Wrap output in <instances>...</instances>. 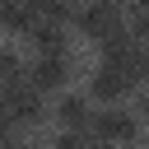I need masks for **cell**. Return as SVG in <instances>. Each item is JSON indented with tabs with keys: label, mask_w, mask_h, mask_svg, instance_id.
Returning a JSON list of instances; mask_svg holds the SVG:
<instances>
[{
	"label": "cell",
	"mask_w": 149,
	"mask_h": 149,
	"mask_svg": "<svg viewBox=\"0 0 149 149\" xmlns=\"http://www.w3.org/2000/svg\"><path fill=\"white\" fill-rule=\"evenodd\" d=\"M70 23H74L88 42H98L102 56H112V51H121V47L130 42V37H126V14H121V5H112V0H84Z\"/></svg>",
	"instance_id": "obj_1"
},
{
	"label": "cell",
	"mask_w": 149,
	"mask_h": 149,
	"mask_svg": "<svg viewBox=\"0 0 149 149\" xmlns=\"http://www.w3.org/2000/svg\"><path fill=\"white\" fill-rule=\"evenodd\" d=\"M140 130H144V121L135 112H126L121 102L93 112V121H88V140L98 149H130V144H140Z\"/></svg>",
	"instance_id": "obj_2"
},
{
	"label": "cell",
	"mask_w": 149,
	"mask_h": 149,
	"mask_svg": "<svg viewBox=\"0 0 149 149\" xmlns=\"http://www.w3.org/2000/svg\"><path fill=\"white\" fill-rule=\"evenodd\" d=\"M70 74H74V51H56V56H33L23 70V84L47 98V93H65Z\"/></svg>",
	"instance_id": "obj_3"
},
{
	"label": "cell",
	"mask_w": 149,
	"mask_h": 149,
	"mask_svg": "<svg viewBox=\"0 0 149 149\" xmlns=\"http://www.w3.org/2000/svg\"><path fill=\"white\" fill-rule=\"evenodd\" d=\"M0 107H5V116L14 121V130H33V126H42V116H47V98H42L37 88H28L23 79L9 84V88H0Z\"/></svg>",
	"instance_id": "obj_4"
},
{
	"label": "cell",
	"mask_w": 149,
	"mask_h": 149,
	"mask_svg": "<svg viewBox=\"0 0 149 149\" xmlns=\"http://www.w3.org/2000/svg\"><path fill=\"white\" fill-rule=\"evenodd\" d=\"M51 116L61 121V130H74V135H88V121H93V102L84 98V93H61L56 98V107H51Z\"/></svg>",
	"instance_id": "obj_5"
},
{
	"label": "cell",
	"mask_w": 149,
	"mask_h": 149,
	"mask_svg": "<svg viewBox=\"0 0 149 149\" xmlns=\"http://www.w3.org/2000/svg\"><path fill=\"white\" fill-rule=\"evenodd\" d=\"M28 47H33V56H56V51H74L70 47V33L61 28V23H33L28 33Z\"/></svg>",
	"instance_id": "obj_6"
},
{
	"label": "cell",
	"mask_w": 149,
	"mask_h": 149,
	"mask_svg": "<svg viewBox=\"0 0 149 149\" xmlns=\"http://www.w3.org/2000/svg\"><path fill=\"white\" fill-rule=\"evenodd\" d=\"M33 23H37V19H33V5H28V0H0V28H5V33H19V37H23Z\"/></svg>",
	"instance_id": "obj_7"
},
{
	"label": "cell",
	"mask_w": 149,
	"mask_h": 149,
	"mask_svg": "<svg viewBox=\"0 0 149 149\" xmlns=\"http://www.w3.org/2000/svg\"><path fill=\"white\" fill-rule=\"evenodd\" d=\"M28 5H33V19H37V23H61V28H65V23L74 19V9H79L74 0H28Z\"/></svg>",
	"instance_id": "obj_8"
},
{
	"label": "cell",
	"mask_w": 149,
	"mask_h": 149,
	"mask_svg": "<svg viewBox=\"0 0 149 149\" xmlns=\"http://www.w3.org/2000/svg\"><path fill=\"white\" fill-rule=\"evenodd\" d=\"M23 70H28V61H23L14 47H0V88L19 84V79H23Z\"/></svg>",
	"instance_id": "obj_9"
},
{
	"label": "cell",
	"mask_w": 149,
	"mask_h": 149,
	"mask_svg": "<svg viewBox=\"0 0 149 149\" xmlns=\"http://www.w3.org/2000/svg\"><path fill=\"white\" fill-rule=\"evenodd\" d=\"M126 37L140 42V47H149V5L144 9H126Z\"/></svg>",
	"instance_id": "obj_10"
},
{
	"label": "cell",
	"mask_w": 149,
	"mask_h": 149,
	"mask_svg": "<svg viewBox=\"0 0 149 149\" xmlns=\"http://www.w3.org/2000/svg\"><path fill=\"white\" fill-rule=\"evenodd\" d=\"M47 149H98V144H93L88 135H74V130H61V135H56V140H51Z\"/></svg>",
	"instance_id": "obj_11"
},
{
	"label": "cell",
	"mask_w": 149,
	"mask_h": 149,
	"mask_svg": "<svg viewBox=\"0 0 149 149\" xmlns=\"http://www.w3.org/2000/svg\"><path fill=\"white\" fill-rule=\"evenodd\" d=\"M9 144H19V130H14V121H9L5 107H0V149H9Z\"/></svg>",
	"instance_id": "obj_12"
},
{
	"label": "cell",
	"mask_w": 149,
	"mask_h": 149,
	"mask_svg": "<svg viewBox=\"0 0 149 149\" xmlns=\"http://www.w3.org/2000/svg\"><path fill=\"white\" fill-rule=\"evenodd\" d=\"M140 121H149V79H144V88H140V112H135Z\"/></svg>",
	"instance_id": "obj_13"
},
{
	"label": "cell",
	"mask_w": 149,
	"mask_h": 149,
	"mask_svg": "<svg viewBox=\"0 0 149 149\" xmlns=\"http://www.w3.org/2000/svg\"><path fill=\"white\" fill-rule=\"evenodd\" d=\"M112 5H121V14H126V9H144L149 0H112Z\"/></svg>",
	"instance_id": "obj_14"
},
{
	"label": "cell",
	"mask_w": 149,
	"mask_h": 149,
	"mask_svg": "<svg viewBox=\"0 0 149 149\" xmlns=\"http://www.w3.org/2000/svg\"><path fill=\"white\" fill-rule=\"evenodd\" d=\"M9 149H37V144H28V140H19V144H9Z\"/></svg>",
	"instance_id": "obj_15"
}]
</instances>
